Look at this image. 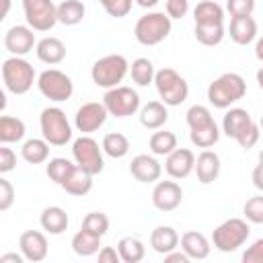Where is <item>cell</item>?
<instances>
[{
  "mask_svg": "<svg viewBox=\"0 0 263 263\" xmlns=\"http://www.w3.org/2000/svg\"><path fill=\"white\" fill-rule=\"evenodd\" d=\"M247 95V82L236 72H224L208 86V101L216 109H228Z\"/></svg>",
  "mask_w": 263,
  "mask_h": 263,
  "instance_id": "obj_1",
  "label": "cell"
},
{
  "mask_svg": "<svg viewBox=\"0 0 263 263\" xmlns=\"http://www.w3.org/2000/svg\"><path fill=\"white\" fill-rule=\"evenodd\" d=\"M2 82L8 92L25 95L31 90L33 82H37L35 68L21 55H10L2 62Z\"/></svg>",
  "mask_w": 263,
  "mask_h": 263,
  "instance_id": "obj_2",
  "label": "cell"
},
{
  "mask_svg": "<svg viewBox=\"0 0 263 263\" xmlns=\"http://www.w3.org/2000/svg\"><path fill=\"white\" fill-rule=\"evenodd\" d=\"M173 18L166 14V12H158V10H152V12H146L144 16H140L136 21V27H134V37L138 43L142 45H158L160 41H164L173 29Z\"/></svg>",
  "mask_w": 263,
  "mask_h": 263,
  "instance_id": "obj_3",
  "label": "cell"
},
{
  "mask_svg": "<svg viewBox=\"0 0 263 263\" xmlns=\"http://www.w3.org/2000/svg\"><path fill=\"white\" fill-rule=\"evenodd\" d=\"M154 86L160 97V101L166 107H177L187 101L189 97V84L187 80L173 68H160L154 76Z\"/></svg>",
  "mask_w": 263,
  "mask_h": 263,
  "instance_id": "obj_4",
  "label": "cell"
},
{
  "mask_svg": "<svg viewBox=\"0 0 263 263\" xmlns=\"http://www.w3.org/2000/svg\"><path fill=\"white\" fill-rule=\"evenodd\" d=\"M129 70L127 60L121 53H109L99 58L90 68V78L101 88H113L119 86V82L125 78Z\"/></svg>",
  "mask_w": 263,
  "mask_h": 263,
  "instance_id": "obj_5",
  "label": "cell"
},
{
  "mask_svg": "<svg viewBox=\"0 0 263 263\" xmlns=\"http://www.w3.org/2000/svg\"><path fill=\"white\" fill-rule=\"evenodd\" d=\"M39 127L51 146H66L72 140V125L60 107H45L39 115Z\"/></svg>",
  "mask_w": 263,
  "mask_h": 263,
  "instance_id": "obj_6",
  "label": "cell"
},
{
  "mask_svg": "<svg viewBox=\"0 0 263 263\" xmlns=\"http://www.w3.org/2000/svg\"><path fill=\"white\" fill-rule=\"evenodd\" d=\"M249 224L242 218H228L224 220L220 226L214 228L212 232V245L220 251V253H232L238 247H242L249 238Z\"/></svg>",
  "mask_w": 263,
  "mask_h": 263,
  "instance_id": "obj_7",
  "label": "cell"
},
{
  "mask_svg": "<svg viewBox=\"0 0 263 263\" xmlns=\"http://www.w3.org/2000/svg\"><path fill=\"white\" fill-rule=\"evenodd\" d=\"M37 88L39 92L53 101V103H64L72 97L74 92V82L68 74H64L62 70L58 68H49V70H43L39 76H37Z\"/></svg>",
  "mask_w": 263,
  "mask_h": 263,
  "instance_id": "obj_8",
  "label": "cell"
},
{
  "mask_svg": "<svg viewBox=\"0 0 263 263\" xmlns=\"http://www.w3.org/2000/svg\"><path fill=\"white\" fill-rule=\"evenodd\" d=\"M72 158L78 166L88 171L90 175H101L105 160H103V146L88 134H82L72 142Z\"/></svg>",
  "mask_w": 263,
  "mask_h": 263,
  "instance_id": "obj_9",
  "label": "cell"
},
{
  "mask_svg": "<svg viewBox=\"0 0 263 263\" xmlns=\"http://www.w3.org/2000/svg\"><path fill=\"white\" fill-rule=\"evenodd\" d=\"M103 105L113 117H129L140 111V95L132 86H113L103 95Z\"/></svg>",
  "mask_w": 263,
  "mask_h": 263,
  "instance_id": "obj_10",
  "label": "cell"
},
{
  "mask_svg": "<svg viewBox=\"0 0 263 263\" xmlns=\"http://www.w3.org/2000/svg\"><path fill=\"white\" fill-rule=\"evenodd\" d=\"M23 12L33 31H49L58 23V6L51 0H23Z\"/></svg>",
  "mask_w": 263,
  "mask_h": 263,
  "instance_id": "obj_11",
  "label": "cell"
},
{
  "mask_svg": "<svg viewBox=\"0 0 263 263\" xmlns=\"http://www.w3.org/2000/svg\"><path fill=\"white\" fill-rule=\"evenodd\" d=\"M107 115H109V111L103 105V101L101 103L88 101L82 107H78V111L74 115V125H76L78 132L90 136L92 132H97L99 127H103V123L107 121Z\"/></svg>",
  "mask_w": 263,
  "mask_h": 263,
  "instance_id": "obj_12",
  "label": "cell"
},
{
  "mask_svg": "<svg viewBox=\"0 0 263 263\" xmlns=\"http://www.w3.org/2000/svg\"><path fill=\"white\" fill-rule=\"evenodd\" d=\"M4 47L10 55H27L29 51H33V47H37L35 41V33L29 25H14L4 33Z\"/></svg>",
  "mask_w": 263,
  "mask_h": 263,
  "instance_id": "obj_13",
  "label": "cell"
},
{
  "mask_svg": "<svg viewBox=\"0 0 263 263\" xmlns=\"http://www.w3.org/2000/svg\"><path fill=\"white\" fill-rule=\"evenodd\" d=\"M183 189L177 181H156L152 189V205L158 212H173L181 205Z\"/></svg>",
  "mask_w": 263,
  "mask_h": 263,
  "instance_id": "obj_14",
  "label": "cell"
},
{
  "mask_svg": "<svg viewBox=\"0 0 263 263\" xmlns=\"http://www.w3.org/2000/svg\"><path fill=\"white\" fill-rule=\"evenodd\" d=\"M164 171L171 179H185L195 171V154L189 148H175L166 160H164Z\"/></svg>",
  "mask_w": 263,
  "mask_h": 263,
  "instance_id": "obj_15",
  "label": "cell"
},
{
  "mask_svg": "<svg viewBox=\"0 0 263 263\" xmlns=\"http://www.w3.org/2000/svg\"><path fill=\"white\" fill-rule=\"evenodd\" d=\"M18 249L27 261L39 263L47 257V238L39 230H25L18 238Z\"/></svg>",
  "mask_w": 263,
  "mask_h": 263,
  "instance_id": "obj_16",
  "label": "cell"
},
{
  "mask_svg": "<svg viewBox=\"0 0 263 263\" xmlns=\"http://www.w3.org/2000/svg\"><path fill=\"white\" fill-rule=\"evenodd\" d=\"M129 173L140 183H156L162 175L160 162L150 154H138L129 162Z\"/></svg>",
  "mask_w": 263,
  "mask_h": 263,
  "instance_id": "obj_17",
  "label": "cell"
},
{
  "mask_svg": "<svg viewBox=\"0 0 263 263\" xmlns=\"http://www.w3.org/2000/svg\"><path fill=\"white\" fill-rule=\"evenodd\" d=\"M220 168H222V162H220V156L214 152V150H203L197 158H195V175H197V181L201 185H210L218 179L220 175Z\"/></svg>",
  "mask_w": 263,
  "mask_h": 263,
  "instance_id": "obj_18",
  "label": "cell"
},
{
  "mask_svg": "<svg viewBox=\"0 0 263 263\" xmlns=\"http://www.w3.org/2000/svg\"><path fill=\"white\" fill-rule=\"evenodd\" d=\"M228 33L236 45H249L257 37V21L253 16H232Z\"/></svg>",
  "mask_w": 263,
  "mask_h": 263,
  "instance_id": "obj_19",
  "label": "cell"
},
{
  "mask_svg": "<svg viewBox=\"0 0 263 263\" xmlns=\"http://www.w3.org/2000/svg\"><path fill=\"white\" fill-rule=\"evenodd\" d=\"M35 53H37L39 62H43L47 66H55V64L64 62V58H66V45L58 37H43V39L37 41Z\"/></svg>",
  "mask_w": 263,
  "mask_h": 263,
  "instance_id": "obj_20",
  "label": "cell"
},
{
  "mask_svg": "<svg viewBox=\"0 0 263 263\" xmlns=\"http://www.w3.org/2000/svg\"><path fill=\"white\" fill-rule=\"evenodd\" d=\"M168 121V109L162 101H150L140 107V123L146 129H160Z\"/></svg>",
  "mask_w": 263,
  "mask_h": 263,
  "instance_id": "obj_21",
  "label": "cell"
},
{
  "mask_svg": "<svg viewBox=\"0 0 263 263\" xmlns=\"http://www.w3.org/2000/svg\"><path fill=\"white\" fill-rule=\"evenodd\" d=\"M92 177L95 175H90L88 171H84L82 166H74V171L68 175V179L60 185L66 193H70V195H76V197H80V195H86L90 189H92Z\"/></svg>",
  "mask_w": 263,
  "mask_h": 263,
  "instance_id": "obj_22",
  "label": "cell"
},
{
  "mask_svg": "<svg viewBox=\"0 0 263 263\" xmlns=\"http://www.w3.org/2000/svg\"><path fill=\"white\" fill-rule=\"evenodd\" d=\"M68 214L60 205H49L39 216V224L47 234H62L68 228Z\"/></svg>",
  "mask_w": 263,
  "mask_h": 263,
  "instance_id": "obj_23",
  "label": "cell"
},
{
  "mask_svg": "<svg viewBox=\"0 0 263 263\" xmlns=\"http://www.w3.org/2000/svg\"><path fill=\"white\" fill-rule=\"evenodd\" d=\"M179 242H181V238L173 226H156L150 234V247L160 255L175 251L179 247Z\"/></svg>",
  "mask_w": 263,
  "mask_h": 263,
  "instance_id": "obj_24",
  "label": "cell"
},
{
  "mask_svg": "<svg viewBox=\"0 0 263 263\" xmlns=\"http://www.w3.org/2000/svg\"><path fill=\"white\" fill-rule=\"evenodd\" d=\"M181 249L189 255V259H205L210 255V240L205 238V234L197 232V230H189L181 236Z\"/></svg>",
  "mask_w": 263,
  "mask_h": 263,
  "instance_id": "obj_25",
  "label": "cell"
},
{
  "mask_svg": "<svg viewBox=\"0 0 263 263\" xmlns=\"http://www.w3.org/2000/svg\"><path fill=\"white\" fill-rule=\"evenodd\" d=\"M251 121H253V119H251V115H249L247 109L232 107V109L226 111V115H224V119H222V132H224L228 138L234 140Z\"/></svg>",
  "mask_w": 263,
  "mask_h": 263,
  "instance_id": "obj_26",
  "label": "cell"
},
{
  "mask_svg": "<svg viewBox=\"0 0 263 263\" xmlns=\"http://www.w3.org/2000/svg\"><path fill=\"white\" fill-rule=\"evenodd\" d=\"M195 25H218L224 23V8L216 0H201L193 8Z\"/></svg>",
  "mask_w": 263,
  "mask_h": 263,
  "instance_id": "obj_27",
  "label": "cell"
},
{
  "mask_svg": "<svg viewBox=\"0 0 263 263\" xmlns=\"http://www.w3.org/2000/svg\"><path fill=\"white\" fill-rule=\"evenodd\" d=\"M49 142L45 138H31L25 140L21 146V156L29 162V164H41L49 158Z\"/></svg>",
  "mask_w": 263,
  "mask_h": 263,
  "instance_id": "obj_28",
  "label": "cell"
},
{
  "mask_svg": "<svg viewBox=\"0 0 263 263\" xmlns=\"http://www.w3.org/2000/svg\"><path fill=\"white\" fill-rule=\"evenodd\" d=\"M101 238H103V236L80 228V230L72 236V251H74L76 255H80V257L97 255V253L101 251Z\"/></svg>",
  "mask_w": 263,
  "mask_h": 263,
  "instance_id": "obj_29",
  "label": "cell"
},
{
  "mask_svg": "<svg viewBox=\"0 0 263 263\" xmlns=\"http://www.w3.org/2000/svg\"><path fill=\"white\" fill-rule=\"evenodd\" d=\"M25 121L12 115L0 117V142L2 144H14L25 138Z\"/></svg>",
  "mask_w": 263,
  "mask_h": 263,
  "instance_id": "obj_30",
  "label": "cell"
},
{
  "mask_svg": "<svg viewBox=\"0 0 263 263\" xmlns=\"http://www.w3.org/2000/svg\"><path fill=\"white\" fill-rule=\"evenodd\" d=\"M117 251H119V257L123 263H140L146 255L144 242L136 236H123L117 242Z\"/></svg>",
  "mask_w": 263,
  "mask_h": 263,
  "instance_id": "obj_31",
  "label": "cell"
},
{
  "mask_svg": "<svg viewBox=\"0 0 263 263\" xmlns=\"http://www.w3.org/2000/svg\"><path fill=\"white\" fill-rule=\"evenodd\" d=\"M86 14V8L80 0H64L62 4H58V23L66 25V27H74L78 25Z\"/></svg>",
  "mask_w": 263,
  "mask_h": 263,
  "instance_id": "obj_32",
  "label": "cell"
},
{
  "mask_svg": "<svg viewBox=\"0 0 263 263\" xmlns=\"http://www.w3.org/2000/svg\"><path fill=\"white\" fill-rule=\"evenodd\" d=\"M101 146H103V152L107 156H111V158H123L129 152V140L121 132H109V134H105Z\"/></svg>",
  "mask_w": 263,
  "mask_h": 263,
  "instance_id": "obj_33",
  "label": "cell"
},
{
  "mask_svg": "<svg viewBox=\"0 0 263 263\" xmlns=\"http://www.w3.org/2000/svg\"><path fill=\"white\" fill-rule=\"evenodd\" d=\"M129 74H132V80L138 86H148V84L154 82L156 70H154V64L148 58H136L129 66Z\"/></svg>",
  "mask_w": 263,
  "mask_h": 263,
  "instance_id": "obj_34",
  "label": "cell"
},
{
  "mask_svg": "<svg viewBox=\"0 0 263 263\" xmlns=\"http://www.w3.org/2000/svg\"><path fill=\"white\" fill-rule=\"evenodd\" d=\"M189 140L193 146L197 148H212L218 140H220V129H218V123L212 121L203 127H195L189 132Z\"/></svg>",
  "mask_w": 263,
  "mask_h": 263,
  "instance_id": "obj_35",
  "label": "cell"
},
{
  "mask_svg": "<svg viewBox=\"0 0 263 263\" xmlns=\"http://www.w3.org/2000/svg\"><path fill=\"white\" fill-rule=\"evenodd\" d=\"M148 146H150L152 154H156V156H168L177 148V136L173 132H166V129L154 132L150 136V140H148Z\"/></svg>",
  "mask_w": 263,
  "mask_h": 263,
  "instance_id": "obj_36",
  "label": "cell"
},
{
  "mask_svg": "<svg viewBox=\"0 0 263 263\" xmlns=\"http://www.w3.org/2000/svg\"><path fill=\"white\" fill-rule=\"evenodd\" d=\"M193 35L201 45H208V47L220 45L224 35H226L224 33V23H218V25H195Z\"/></svg>",
  "mask_w": 263,
  "mask_h": 263,
  "instance_id": "obj_37",
  "label": "cell"
},
{
  "mask_svg": "<svg viewBox=\"0 0 263 263\" xmlns=\"http://www.w3.org/2000/svg\"><path fill=\"white\" fill-rule=\"evenodd\" d=\"M74 166H76V162H70L68 158H49L45 173H47L49 181H53L55 185H62L68 179V175L74 171Z\"/></svg>",
  "mask_w": 263,
  "mask_h": 263,
  "instance_id": "obj_38",
  "label": "cell"
},
{
  "mask_svg": "<svg viewBox=\"0 0 263 263\" xmlns=\"http://www.w3.org/2000/svg\"><path fill=\"white\" fill-rule=\"evenodd\" d=\"M185 119H187L189 129L203 127V125H208V123H212V121H214V117H212L210 109H208V107H203V105H191V107L187 109V113H185Z\"/></svg>",
  "mask_w": 263,
  "mask_h": 263,
  "instance_id": "obj_39",
  "label": "cell"
},
{
  "mask_svg": "<svg viewBox=\"0 0 263 263\" xmlns=\"http://www.w3.org/2000/svg\"><path fill=\"white\" fill-rule=\"evenodd\" d=\"M80 228H84V230H88V232H95V234H99V236H105L107 230H109V218H107L103 212H88V214L84 216Z\"/></svg>",
  "mask_w": 263,
  "mask_h": 263,
  "instance_id": "obj_40",
  "label": "cell"
},
{
  "mask_svg": "<svg viewBox=\"0 0 263 263\" xmlns=\"http://www.w3.org/2000/svg\"><path fill=\"white\" fill-rule=\"evenodd\" d=\"M242 214L249 222L253 224H263V193L261 195H253L245 201L242 205Z\"/></svg>",
  "mask_w": 263,
  "mask_h": 263,
  "instance_id": "obj_41",
  "label": "cell"
},
{
  "mask_svg": "<svg viewBox=\"0 0 263 263\" xmlns=\"http://www.w3.org/2000/svg\"><path fill=\"white\" fill-rule=\"evenodd\" d=\"M99 4L103 6V10L113 16V18H123L129 14L134 0H99Z\"/></svg>",
  "mask_w": 263,
  "mask_h": 263,
  "instance_id": "obj_42",
  "label": "cell"
},
{
  "mask_svg": "<svg viewBox=\"0 0 263 263\" xmlns=\"http://www.w3.org/2000/svg\"><path fill=\"white\" fill-rule=\"evenodd\" d=\"M259 136H261V129H259V125L255 123V121H251L234 140H236V144L242 148V150H249V148H253L257 142H259Z\"/></svg>",
  "mask_w": 263,
  "mask_h": 263,
  "instance_id": "obj_43",
  "label": "cell"
},
{
  "mask_svg": "<svg viewBox=\"0 0 263 263\" xmlns=\"http://www.w3.org/2000/svg\"><path fill=\"white\" fill-rule=\"evenodd\" d=\"M226 10L230 16H251L255 10V0H226Z\"/></svg>",
  "mask_w": 263,
  "mask_h": 263,
  "instance_id": "obj_44",
  "label": "cell"
},
{
  "mask_svg": "<svg viewBox=\"0 0 263 263\" xmlns=\"http://www.w3.org/2000/svg\"><path fill=\"white\" fill-rule=\"evenodd\" d=\"M14 201V187L10 185L8 179H0V210L6 212Z\"/></svg>",
  "mask_w": 263,
  "mask_h": 263,
  "instance_id": "obj_45",
  "label": "cell"
},
{
  "mask_svg": "<svg viewBox=\"0 0 263 263\" xmlns=\"http://www.w3.org/2000/svg\"><path fill=\"white\" fill-rule=\"evenodd\" d=\"M164 8L171 18H183L189 12V0H166Z\"/></svg>",
  "mask_w": 263,
  "mask_h": 263,
  "instance_id": "obj_46",
  "label": "cell"
},
{
  "mask_svg": "<svg viewBox=\"0 0 263 263\" xmlns=\"http://www.w3.org/2000/svg\"><path fill=\"white\" fill-rule=\"evenodd\" d=\"M245 263H263V238H257L245 253H242Z\"/></svg>",
  "mask_w": 263,
  "mask_h": 263,
  "instance_id": "obj_47",
  "label": "cell"
},
{
  "mask_svg": "<svg viewBox=\"0 0 263 263\" xmlns=\"http://www.w3.org/2000/svg\"><path fill=\"white\" fill-rule=\"evenodd\" d=\"M14 166H16V154H14L10 148L2 146V148H0V173L6 175V173H10Z\"/></svg>",
  "mask_w": 263,
  "mask_h": 263,
  "instance_id": "obj_48",
  "label": "cell"
},
{
  "mask_svg": "<svg viewBox=\"0 0 263 263\" xmlns=\"http://www.w3.org/2000/svg\"><path fill=\"white\" fill-rule=\"evenodd\" d=\"M97 255H99V263H119L121 261L119 251L113 247H101V251Z\"/></svg>",
  "mask_w": 263,
  "mask_h": 263,
  "instance_id": "obj_49",
  "label": "cell"
},
{
  "mask_svg": "<svg viewBox=\"0 0 263 263\" xmlns=\"http://www.w3.org/2000/svg\"><path fill=\"white\" fill-rule=\"evenodd\" d=\"M164 261H166V263H187V261H189V255H187L183 249H181V251L175 249V251H171V253L164 255Z\"/></svg>",
  "mask_w": 263,
  "mask_h": 263,
  "instance_id": "obj_50",
  "label": "cell"
},
{
  "mask_svg": "<svg viewBox=\"0 0 263 263\" xmlns=\"http://www.w3.org/2000/svg\"><path fill=\"white\" fill-rule=\"evenodd\" d=\"M251 181H253V185H255L259 191H263V162H259V164L253 168Z\"/></svg>",
  "mask_w": 263,
  "mask_h": 263,
  "instance_id": "obj_51",
  "label": "cell"
},
{
  "mask_svg": "<svg viewBox=\"0 0 263 263\" xmlns=\"http://www.w3.org/2000/svg\"><path fill=\"white\" fill-rule=\"evenodd\" d=\"M23 253L21 255H16V253H6V255H0V263H8V261H12V263H23Z\"/></svg>",
  "mask_w": 263,
  "mask_h": 263,
  "instance_id": "obj_52",
  "label": "cell"
},
{
  "mask_svg": "<svg viewBox=\"0 0 263 263\" xmlns=\"http://www.w3.org/2000/svg\"><path fill=\"white\" fill-rule=\"evenodd\" d=\"M255 55H257L259 62H263V37H259L257 43H255Z\"/></svg>",
  "mask_w": 263,
  "mask_h": 263,
  "instance_id": "obj_53",
  "label": "cell"
},
{
  "mask_svg": "<svg viewBox=\"0 0 263 263\" xmlns=\"http://www.w3.org/2000/svg\"><path fill=\"white\" fill-rule=\"evenodd\" d=\"M158 2H160V0H136V4L142 6V8H154Z\"/></svg>",
  "mask_w": 263,
  "mask_h": 263,
  "instance_id": "obj_54",
  "label": "cell"
},
{
  "mask_svg": "<svg viewBox=\"0 0 263 263\" xmlns=\"http://www.w3.org/2000/svg\"><path fill=\"white\" fill-rule=\"evenodd\" d=\"M2 14H0V18H6V14H8V8H10V0H2Z\"/></svg>",
  "mask_w": 263,
  "mask_h": 263,
  "instance_id": "obj_55",
  "label": "cell"
},
{
  "mask_svg": "<svg viewBox=\"0 0 263 263\" xmlns=\"http://www.w3.org/2000/svg\"><path fill=\"white\" fill-rule=\"evenodd\" d=\"M257 84H259V88L263 90V66L257 70Z\"/></svg>",
  "mask_w": 263,
  "mask_h": 263,
  "instance_id": "obj_56",
  "label": "cell"
},
{
  "mask_svg": "<svg viewBox=\"0 0 263 263\" xmlns=\"http://www.w3.org/2000/svg\"><path fill=\"white\" fill-rule=\"evenodd\" d=\"M259 129H261V134H263V117H261V121H259Z\"/></svg>",
  "mask_w": 263,
  "mask_h": 263,
  "instance_id": "obj_57",
  "label": "cell"
},
{
  "mask_svg": "<svg viewBox=\"0 0 263 263\" xmlns=\"http://www.w3.org/2000/svg\"><path fill=\"white\" fill-rule=\"evenodd\" d=\"M259 162H263V150L259 152Z\"/></svg>",
  "mask_w": 263,
  "mask_h": 263,
  "instance_id": "obj_58",
  "label": "cell"
}]
</instances>
